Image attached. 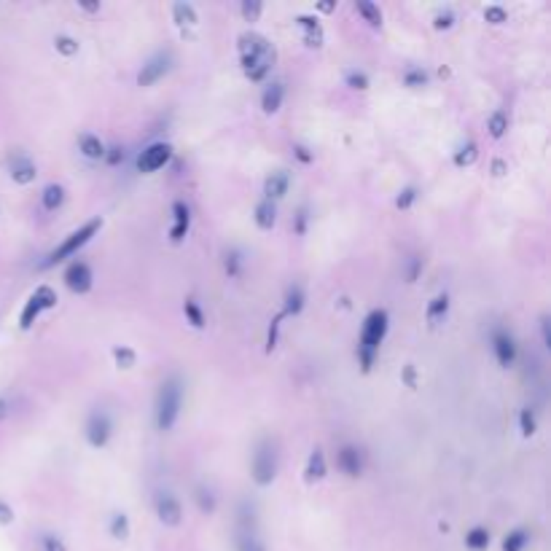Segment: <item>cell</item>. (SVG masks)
I'll use <instances>...</instances> for the list:
<instances>
[{
  "label": "cell",
  "instance_id": "6da1fadb",
  "mask_svg": "<svg viewBox=\"0 0 551 551\" xmlns=\"http://www.w3.org/2000/svg\"><path fill=\"white\" fill-rule=\"evenodd\" d=\"M277 60V51L274 46L259 33H242L239 35V62H242V70L245 75L259 84L269 75V70Z\"/></svg>",
  "mask_w": 551,
  "mask_h": 551
},
{
  "label": "cell",
  "instance_id": "7a4b0ae2",
  "mask_svg": "<svg viewBox=\"0 0 551 551\" xmlns=\"http://www.w3.org/2000/svg\"><path fill=\"white\" fill-rule=\"evenodd\" d=\"M388 325H390V318L385 309H374V312L363 320L360 339H357V363H360L363 371H371L374 357H377L382 342H385V336H388Z\"/></svg>",
  "mask_w": 551,
  "mask_h": 551
},
{
  "label": "cell",
  "instance_id": "3957f363",
  "mask_svg": "<svg viewBox=\"0 0 551 551\" xmlns=\"http://www.w3.org/2000/svg\"><path fill=\"white\" fill-rule=\"evenodd\" d=\"M180 401H183L180 379H178V377L164 379L162 390H159V398H156V425H159V430H169V427L178 422Z\"/></svg>",
  "mask_w": 551,
  "mask_h": 551
},
{
  "label": "cell",
  "instance_id": "277c9868",
  "mask_svg": "<svg viewBox=\"0 0 551 551\" xmlns=\"http://www.w3.org/2000/svg\"><path fill=\"white\" fill-rule=\"evenodd\" d=\"M99 228H102V218H92V221H86L81 228H75L73 234H67L60 248H54V250L49 253V259H46L43 266H54V263H60V261L75 256V253H78V250H81V248H84V245L97 234Z\"/></svg>",
  "mask_w": 551,
  "mask_h": 551
},
{
  "label": "cell",
  "instance_id": "5b68a950",
  "mask_svg": "<svg viewBox=\"0 0 551 551\" xmlns=\"http://www.w3.org/2000/svg\"><path fill=\"white\" fill-rule=\"evenodd\" d=\"M250 471H253V482L259 486H266L274 482V476H277V449H274V444L269 438H263L256 447Z\"/></svg>",
  "mask_w": 551,
  "mask_h": 551
},
{
  "label": "cell",
  "instance_id": "8992f818",
  "mask_svg": "<svg viewBox=\"0 0 551 551\" xmlns=\"http://www.w3.org/2000/svg\"><path fill=\"white\" fill-rule=\"evenodd\" d=\"M54 307H57V293H54V288H49V285L35 288V293L27 298V304H25V309H22L19 325H22L25 331H30L35 320H38L46 309H54Z\"/></svg>",
  "mask_w": 551,
  "mask_h": 551
},
{
  "label": "cell",
  "instance_id": "52a82bcc",
  "mask_svg": "<svg viewBox=\"0 0 551 551\" xmlns=\"http://www.w3.org/2000/svg\"><path fill=\"white\" fill-rule=\"evenodd\" d=\"M169 67H172V54L169 51H159V54H154L143 70L137 73V86H154L156 81H162L164 75L169 73Z\"/></svg>",
  "mask_w": 551,
  "mask_h": 551
},
{
  "label": "cell",
  "instance_id": "ba28073f",
  "mask_svg": "<svg viewBox=\"0 0 551 551\" xmlns=\"http://www.w3.org/2000/svg\"><path fill=\"white\" fill-rule=\"evenodd\" d=\"M169 156H172V145L169 143H154V145H148L137 156V169L145 172V175H151V172L162 169L164 164L169 162Z\"/></svg>",
  "mask_w": 551,
  "mask_h": 551
},
{
  "label": "cell",
  "instance_id": "9c48e42d",
  "mask_svg": "<svg viewBox=\"0 0 551 551\" xmlns=\"http://www.w3.org/2000/svg\"><path fill=\"white\" fill-rule=\"evenodd\" d=\"M110 430H113V425H110V417L97 409V412H92L89 414V422H86V438H89V444L92 447H105L108 444V438H110Z\"/></svg>",
  "mask_w": 551,
  "mask_h": 551
},
{
  "label": "cell",
  "instance_id": "30bf717a",
  "mask_svg": "<svg viewBox=\"0 0 551 551\" xmlns=\"http://www.w3.org/2000/svg\"><path fill=\"white\" fill-rule=\"evenodd\" d=\"M65 285L73 293H86L92 288V269L86 261H73L65 269Z\"/></svg>",
  "mask_w": 551,
  "mask_h": 551
},
{
  "label": "cell",
  "instance_id": "8fae6325",
  "mask_svg": "<svg viewBox=\"0 0 551 551\" xmlns=\"http://www.w3.org/2000/svg\"><path fill=\"white\" fill-rule=\"evenodd\" d=\"M156 517L162 519L167 527H178L180 524V500L172 495V492H159L156 495Z\"/></svg>",
  "mask_w": 551,
  "mask_h": 551
},
{
  "label": "cell",
  "instance_id": "7c38bea8",
  "mask_svg": "<svg viewBox=\"0 0 551 551\" xmlns=\"http://www.w3.org/2000/svg\"><path fill=\"white\" fill-rule=\"evenodd\" d=\"M492 347H495V357H497V363L503 368L514 366V360H517V342H514V336L508 331H495Z\"/></svg>",
  "mask_w": 551,
  "mask_h": 551
},
{
  "label": "cell",
  "instance_id": "4fadbf2b",
  "mask_svg": "<svg viewBox=\"0 0 551 551\" xmlns=\"http://www.w3.org/2000/svg\"><path fill=\"white\" fill-rule=\"evenodd\" d=\"M8 172H11V178H14V183H22V186H27V183H33L35 180V164L30 162V156H25V154H14L11 159H8Z\"/></svg>",
  "mask_w": 551,
  "mask_h": 551
},
{
  "label": "cell",
  "instance_id": "5bb4252c",
  "mask_svg": "<svg viewBox=\"0 0 551 551\" xmlns=\"http://www.w3.org/2000/svg\"><path fill=\"white\" fill-rule=\"evenodd\" d=\"M172 215H175V224H172V228H169V239L178 245V242H183V237L189 234V226H191V210H189L186 202H175V204H172Z\"/></svg>",
  "mask_w": 551,
  "mask_h": 551
},
{
  "label": "cell",
  "instance_id": "9a60e30c",
  "mask_svg": "<svg viewBox=\"0 0 551 551\" xmlns=\"http://www.w3.org/2000/svg\"><path fill=\"white\" fill-rule=\"evenodd\" d=\"M288 186H291V175H288L285 169L272 172V175L263 180V199H269V202L283 199V196L288 194Z\"/></svg>",
  "mask_w": 551,
  "mask_h": 551
},
{
  "label": "cell",
  "instance_id": "2e32d148",
  "mask_svg": "<svg viewBox=\"0 0 551 551\" xmlns=\"http://www.w3.org/2000/svg\"><path fill=\"white\" fill-rule=\"evenodd\" d=\"M336 462L339 468L347 473V476H360L363 473V457H360V449L357 447H342L339 454H336Z\"/></svg>",
  "mask_w": 551,
  "mask_h": 551
},
{
  "label": "cell",
  "instance_id": "e0dca14e",
  "mask_svg": "<svg viewBox=\"0 0 551 551\" xmlns=\"http://www.w3.org/2000/svg\"><path fill=\"white\" fill-rule=\"evenodd\" d=\"M296 25L304 30V40H307V46H315V49L323 46V27H320V22H318L315 16L301 14V16H296Z\"/></svg>",
  "mask_w": 551,
  "mask_h": 551
},
{
  "label": "cell",
  "instance_id": "ac0fdd59",
  "mask_svg": "<svg viewBox=\"0 0 551 551\" xmlns=\"http://www.w3.org/2000/svg\"><path fill=\"white\" fill-rule=\"evenodd\" d=\"M283 97H285V86H283L280 81L266 84V89H263V95H261V108H263V113H277L280 105H283Z\"/></svg>",
  "mask_w": 551,
  "mask_h": 551
},
{
  "label": "cell",
  "instance_id": "d6986e66",
  "mask_svg": "<svg viewBox=\"0 0 551 551\" xmlns=\"http://www.w3.org/2000/svg\"><path fill=\"white\" fill-rule=\"evenodd\" d=\"M78 151L86 159H105V143L99 140L97 134H92V132H84L78 137Z\"/></svg>",
  "mask_w": 551,
  "mask_h": 551
},
{
  "label": "cell",
  "instance_id": "ffe728a7",
  "mask_svg": "<svg viewBox=\"0 0 551 551\" xmlns=\"http://www.w3.org/2000/svg\"><path fill=\"white\" fill-rule=\"evenodd\" d=\"M325 471H328V465H325V454H323V449L318 447V449H312L309 460H307L304 479H307V482H320V479L325 476Z\"/></svg>",
  "mask_w": 551,
  "mask_h": 551
},
{
  "label": "cell",
  "instance_id": "44dd1931",
  "mask_svg": "<svg viewBox=\"0 0 551 551\" xmlns=\"http://www.w3.org/2000/svg\"><path fill=\"white\" fill-rule=\"evenodd\" d=\"M256 224H259V228H263V231H269V228L277 224V204H274V202L261 199L259 204H256Z\"/></svg>",
  "mask_w": 551,
  "mask_h": 551
},
{
  "label": "cell",
  "instance_id": "7402d4cb",
  "mask_svg": "<svg viewBox=\"0 0 551 551\" xmlns=\"http://www.w3.org/2000/svg\"><path fill=\"white\" fill-rule=\"evenodd\" d=\"M447 312H449V296H447V293H438V296L427 304V323L436 325L438 320L447 318Z\"/></svg>",
  "mask_w": 551,
  "mask_h": 551
},
{
  "label": "cell",
  "instance_id": "603a6c76",
  "mask_svg": "<svg viewBox=\"0 0 551 551\" xmlns=\"http://www.w3.org/2000/svg\"><path fill=\"white\" fill-rule=\"evenodd\" d=\"M304 309V291L298 285H291L285 293V307H283V318H293Z\"/></svg>",
  "mask_w": 551,
  "mask_h": 551
},
{
  "label": "cell",
  "instance_id": "cb8c5ba5",
  "mask_svg": "<svg viewBox=\"0 0 551 551\" xmlns=\"http://www.w3.org/2000/svg\"><path fill=\"white\" fill-rule=\"evenodd\" d=\"M172 16H175V22H178L180 27H194L196 22H199L196 8L191 3H175V5H172Z\"/></svg>",
  "mask_w": 551,
  "mask_h": 551
},
{
  "label": "cell",
  "instance_id": "d4e9b609",
  "mask_svg": "<svg viewBox=\"0 0 551 551\" xmlns=\"http://www.w3.org/2000/svg\"><path fill=\"white\" fill-rule=\"evenodd\" d=\"M237 551H266L263 543H261L259 532H256V527L253 530H239V535H237Z\"/></svg>",
  "mask_w": 551,
  "mask_h": 551
},
{
  "label": "cell",
  "instance_id": "484cf974",
  "mask_svg": "<svg viewBox=\"0 0 551 551\" xmlns=\"http://www.w3.org/2000/svg\"><path fill=\"white\" fill-rule=\"evenodd\" d=\"M355 8H357V14H360L371 27H382V11H379V5H374V3H368V0H357Z\"/></svg>",
  "mask_w": 551,
  "mask_h": 551
},
{
  "label": "cell",
  "instance_id": "4316f807",
  "mask_svg": "<svg viewBox=\"0 0 551 551\" xmlns=\"http://www.w3.org/2000/svg\"><path fill=\"white\" fill-rule=\"evenodd\" d=\"M62 202H65V189L60 183H49L43 189V207L46 210H57V207H62Z\"/></svg>",
  "mask_w": 551,
  "mask_h": 551
},
{
  "label": "cell",
  "instance_id": "83f0119b",
  "mask_svg": "<svg viewBox=\"0 0 551 551\" xmlns=\"http://www.w3.org/2000/svg\"><path fill=\"white\" fill-rule=\"evenodd\" d=\"M465 546L473 551H484L489 546V530L486 527H473L468 535H465Z\"/></svg>",
  "mask_w": 551,
  "mask_h": 551
},
{
  "label": "cell",
  "instance_id": "f1b7e54d",
  "mask_svg": "<svg viewBox=\"0 0 551 551\" xmlns=\"http://www.w3.org/2000/svg\"><path fill=\"white\" fill-rule=\"evenodd\" d=\"M476 156H479V145H476V143H465V145L457 148L454 164H457V167H471V164L476 162Z\"/></svg>",
  "mask_w": 551,
  "mask_h": 551
},
{
  "label": "cell",
  "instance_id": "f546056e",
  "mask_svg": "<svg viewBox=\"0 0 551 551\" xmlns=\"http://www.w3.org/2000/svg\"><path fill=\"white\" fill-rule=\"evenodd\" d=\"M527 541H530V532H527V530H514V532L506 535L503 551H521L527 546Z\"/></svg>",
  "mask_w": 551,
  "mask_h": 551
},
{
  "label": "cell",
  "instance_id": "4dcf8cb0",
  "mask_svg": "<svg viewBox=\"0 0 551 551\" xmlns=\"http://www.w3.org/2000/svg\"><path fill=\"white\" fill-rule=\"evenodd\" d=\"M519 427H521V436H524V438L535 436V430H538V420H535V412H532L530 406L519 412Z\"/></svg>",
  "mask_w": 551,
  "mask_h": 551
},
{
  "label": "cell",
  "instance_id": "1f68e13d",
  "mask_svg": "<svg viewBox=\"0 0 551 551\" xmlns=\"http://www.w3.org/2000/svg\"><path fill=\"white\" fill-rule=\"evenodd\" d=\"M486 130L492 137H503L506 130H508V116L503 113V110H495L492 116H489V124H486Z\"/></svg>",
  "mask_w": 551,
  "mask_h": 551
},
{
  "label": "cell",
  "instance_id": "d6a6232c",
  "mask_svg": "<svg viewBox=\"0 0 551 551\" xmlns=\"http://www.w3.org/2000/svg\"><path fill=\"white\" fill-rule=\"evenodd\" d=\"M110 535L119 538V541L130 538V519H127V514H113L110 517Z\"/></svg>",
  "mask_w": 551,
  "mask_h": 551
},
{
  "label": "cell",
  "instance_id": "836d02e7",
  "mask_svg": "<svg viewBox=\"0 0 551 551\" xmlns=\"http://www.w3.org/2000/svg\"><path fill=\"white\" fill-rule=\"evenodd\" d=\"M196 506H199V511H204V514H213L215 511V495L207 489V486H196Z\"/></svg>",
  "mask_w": 551,
  "mask_h": 551
},
{
  "label": "cell",
  "instance_id": "e575fe53",
  "mask_svg": "<svg viewBox=\"0 0 551 551\" xmlns=\"http://www.w3.org/2000/svg\"><path fill=\"white\" fill-rule=\"evenodd\" d=\"M183 312H186L189 323L194 325V328H204V315H202V309H199V304H196L194 298H186V301H183Z\"/></svg>",
  "mask_w": 551,
  "mask_h": 551
},
{
  "label": "cell",
  "instance_id": "d590c367",
  "mask_svg": "<svg viewBox=\"0 0 551 551\" xmlns=\"http://www.w3.org/2000/svg\"><path fill=\"white\" fill-rule=\"evenodd\" d=\"M403 84L409 86V89H420L427 84V73L422 70V67H409L406 73H403Z\"/></svg>",
  "mask_w": 551,
  "mask_h": 551
},
{
  "label": "cell",
  "instance_id": "8d00e7d4",
  "mask_svg": "<svg viewBox=\"0 0 551 551\" xmlns=\"http://www.w3.org/2000/svg\"><path fill=\"white\" fill-rule=\"evenodd\" d=\"M54 49H57L62 57H73V54H78V40L70 38V35H57V38H54Z\"/></svg>",
  "mask_w": 551,
  "mask_h": 551
},
{
  "label": "cell",
  "instance_id": "74e56055",
  "mask_svg": "<svg viewBox=\"0 0 551 551\" xmlns=\"http://www.w3.org/2000/svg\"><path fill=\"white\" fill-rule=\"evenodd\" d=\"M113 357H116L119 368H132V366H134V360H137V355H134V350H132V347H127V344L116 347V350H113Z\"/></svg>",
  "mask_w": 551,
  "mask_h": 551
},
{
  "label": "cell",
  "instance_id": "f35d334b",
  "mask_svg": "<svg viewBox=\"0 0 551 551\" xmlns=\"http://www.w3.org/2000/svg\"><path fill=\"white\" fill-rule=\"evenodd\" d=\"M280 323H283V312H277L272 318V325H269V333H266V353H272L277 347V336H280Z\"/></svg>",
  "mask_w": 551,
  "mask_h": 551
},
{
  "label": "cell",
  "instance_id": "ab89813d",
  "mask_svg": "<svg viewBox=\"0 0 551 551\" xmlns=\"http://www.w3.org/2000/svg\"><path fill=\"white\" fill-rule=\"evenodd\" d=\"M484 19L489 25H503V22H508V11H506L503 5H486Z\"/></svg>",
  "mask_w": 551,
  "mask_h": 551
},
{
  "label": "cell",
  "instance_id": "60d3db41",
  "mask_svg": "<svg viewBox=\"0 0 551 551\" xmlns=\"http://www.w3.org/2000/svg\"><path fill=\"white\" fill-rule=\"evenodd\" d=\"M344 81H347V86H350V89H360V92H363V89H368V75H366L363 70H350Z\"/></svg>",
  "mask_w": 551,
  "mask_h": 551
},
{
  "label": "cell",
  "instance_id": "b9f144b4",
  "mask_svg": "<svg viewBox=\"0 0 551 551\" xmlns=\"http://www.w3.org/2000/svg\"><path fill=\"white\" fill-rule=\"evenodd\" d=\"M414 199H417V189H414V186H406L401 194L395 196V207H398V210H409V207L414 204Z\"/></svg>",
  "mask_w": 551,
  "mask_h": 551
},
{
  "label": "cell",
  "instance_id": "7bdbcfd3",
  "mask_svg": "<svg viewBox=\"0 0 551 551\" xmlns=\"http://www.w3.org/2000/svg\"><path fill=\"white\" fill-rule=\"evenodd\" d=\"M224 266H226L228 277H237V274H239V269H242V256H239V250H228Z\"/></svg>",
  "mask_w": 551,
  "mask_h": 551
},
{
  "label": "cell",
  "instance_id": "ee69618b",
  "mask_svg": "<svg viewBox=\"0 0 551 551\" xmlns=\"http://www.w3.org/2000/svg\"><path fill=\"white\" fill-rule=\"evenodd\" d=\"M454 25V11L452 8H444V11H438L436 14V19H433V27L436 30H449Z\"/></svg>",
  "mask_w": 551,
  "mask_h": 551
},
{
  "label": "cell",
  "instance_id": "f6af8a7d",
  "mask_svg": "<svg viewBox=\"0 0 551 551\" xmlns=\"http://www.w3.org/2000/svg\"><path fill=\"white\" fill-rule=\"evenodd\" d=\"M242 16H245L248 22H259V16H261L259 0H245V3H242Z\"/></svg>",
  "mask_w": 551,
  "mask_h": 551
},
{
  "label": "cell",
  "instance_id": "bcb514c9",
  "mask_svg": "<svg viewBox=\"0 0 551 551\" xmlns=\"http://www.w3.org/2000/svg\"><path fill=\"white\" fill-rule=\"evenodd\" d=\"M43 551H65V543L57 535H43Z\"/></svg>",
  "mask_w": 551,
  "mask_h": 551
},
{
  "label": "cell",
  "instance_id": "7dc6e473",
  "mask_svg": "<svg viewBox=\"0 0 551 551\" xmlns=\"http://www.w3.org/2000/svg\"><path fill=\"white\" fill-rule=\"evenodd\" d=\"M296 234H304L307 231V207H301L298 213H296Z\"/></svg>",
  "mask_w": 551,
  "mask_h": 551
},
{
  "label": "cell",
  "instance_id": "c3c4849f",
  "mask_svg": "<svg viewBox=\"0 0 551 551\" xmlns=\"http://www.w3.org/2000/svg\"><path fill=\"white\" fill-rule=\"evenodd\" d=\"M11 521H14V511H11V506L0 500V524H11Z\"/></svg>",
  "mask_w": 551,
  "mask_h": 551
},
{
  "label": "cell",
  "instance_id": "681fc988",
  "mask_svg": "<svg viewBox=\"0 0 551 551\" xmlns=\"http://www.w3.org/2000/svg\"><path fill=\"white\" fill-rule=\"evenodd\" d=\"M293 151H296V156H298V162L309 164L315 159V154H309V148H304V145H293Z\"/></svg>",
  "mask_w": 551,
  "mask_h": 551
},
{
  "label": "cell",
  "instance_id": "f907efd6",
  "mask_svg": "<svg viewBox=\"0 0 551 551\" xmlns=\"http://www.w3.org/2000/svg\"><path fill=\"white\" fill-rule=\"evenodd\" d=\"M422 269V259H412V263H409V274H406V280L409 283H414L417 280V274H420Z\"/></svg>",
  "mask_w": 551,
  "mask_h": 551
},
{
  "label": "cell",
  "instance_id": "816d5d0a",
  "mask_svg": "<svg viewBox=\"0 0 551 551\" xmlns=\"http://www.w3.org/2000/svg\"><path fill=\"white\" fill-rule=\"evenodd\" d=\"M121 156H124V154H121V148H110V154H105V159H108L110 164H119V162H121Z\"/></svg>",
  "mask_w": 551,
  "mask_h": 551
},
{
  "label": "cell",
  "instance_id": "f5cc1de1",
  "mask_svg": "<svg viewBox=\"0 0 551 551\" xmlns=\"http://www.w3.org/2000/svg\"><path fill=\"white\" fill-rule=\"evenodd\" d=\"M541 328H543V342H546V347L551 344V333H549V318H543L541 320Z\"/></svg>",
  "mask_w": 551,
  "mask_h": 551
},
{
  "label": "cell",
  "instance_id": "db71d44e",
  "mask_svg": "<svg viewBox=\"0 0 551 551\" xmlns=\"http://www.w3.org/2000/svg\"><path fill=\"white\" fill-rule=\"evenodd\" d=\"M492 172H495V175H497V178H500V175H503V172H506V164L500 162V159H495V162H492Z\"/></svg>",
  "mask_w": 551,
  "mask_h": 551
},
{
  "label": "cell",
  "instance_id": "11a10c76",
  "mask_svg": "<svg viewBox=\"0 0 551 551\" xmlns=\"http://www.w3.org/2000/svg\"><path fill=\"white\" fill-rule=\"evenodd\" d=\"M318 8H320V11H323V14H331V11H333V8H336V3H320V5H318Z\"/></svg>",
  "mask_w": 551,
  "mask_h": 551
},
{
  "label": "cell",
  "instance_id": "9f6ffc18",
  "mask_svg": "<svg viewBox=\"0 0 551 551\" xmlns=\"http://www.w3.org/2000/svg\"><path fill=\"white\" fill-rule=\"evenodd\" d=\"M81 8H86V11H99V3H81Z\"/></svg>",
  "mask_w": 551,
  "mask_h": 551
},
{
  "label": "cell",
  "instance_id": "6f0895ef",
  "mask_svg": "<svg viewBox=\"0 0 551 551\" xmlns=\"http://www.w3.org/2000/svg\"><path fill=\"white\" fill-rule=\"evenodd\" d=\"M5 412H8V406H5V401L0 398V417H5Z\"/></svg>",
  "mask_w": 551,
  "mask_h": 551
}]
</instances>
